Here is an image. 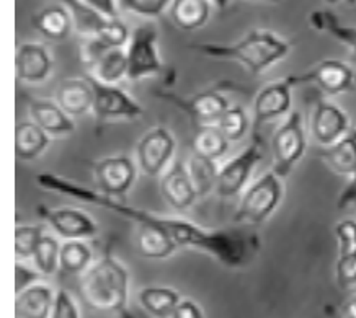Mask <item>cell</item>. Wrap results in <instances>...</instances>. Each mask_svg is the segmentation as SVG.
Here are the masks:
<instances>
[{
    "label": "cell",
    "instance_id": "cell-42",
    "mask_svg": "<svg viewBox=\"0 0 356 318\" xmlns=\"http://www.w3.org/2000/svg\"><path fill=\"white\" fill-rule=\"evenodd\" d=\"M93 10L108 18H118V0H81Z\"/></svg>",
    "mask_w": 356,
    "mask_h": 318
},
{
    "label": "cell",
    "instance_id": "cell-13",
    "mask_svg": "<svg viewBox=\"0 0 356 318\" xmlns=\"http://www.w3.org/2000/svg\"><path fill=\"white\" fill-rule=\"evenodd\" d=\"M351 129L350 118L339 105L317 98L311 116V135L321 147H329Z\"/></svg>",
    "mask_w": 356,
    "mask_h": 318
},
{
    "label": "cell",
    "instance_id": "cell-10",
    "mask_svg": "<svg viewBox=\"0 0 356 318\" xmlns=\"http://www.w3.org/2000/svg\"><path fill=\"white\" fill-rule=\"evenodd\" d=\"M156 97L168 103H173L181 111H185L198 128L218 124V121L221 119V116L229 108L227 98L221 92L216 90L196 93L191 98H181L170 92H156Z\"/></svg>",
    "mask_w": 356,
    "mask_h": 318
},
{
    "label": "cell",
    "instance_id": "cell-7",
    "mask_svg": "<svg viewBox=\"0 0 356 318\" xmlns=\"http://www.w3.org/2000/svg\"><path fill=\"white\" fill-rule=\"evenodd\" d=\"M261 146L264 144H261V137L259 131H257V133H254L252 142L238 156L231 158L219 168L216 193L221 198H236V196L245 191L252 173H254L255 167L259 165L261 157H264Z\"/></svg>",
    "mask_w": 356,
    "mask_h": 318
},
{
    "label": "cell",
    "instance_id": "cell-23",
    "mask_svg": "<svg viewBox=\"0 0 356 318\" xmlns=\"http://www.w3.org/2000/svg\"><path fill=\"white\" fill-rule=\"evenodd\" d=\"M33 26L48 40L63 41L74 30V22L67 7L51 6L33 17Z\"/></svg>",
    "mask_w": 356,
    "mask_h": 318
},
{
    "label": "cell",
    "instance_id": "cell-45",
    "mask_svg": "<svg viewBox=\"0 0 356 318\" xmlns=\"http://www.w3.org/2000/svg\"><path fill=\"white\" fill-rule=\"evenodd\" d=\"M209 2L213 3V7H216V8H219V10H221V8L227 7L229 0H209Z\"/></svg>",
    "mask_w": 356,
    "mask_h": 318
},
{
    "label": "cell",
    "instance_id": "cell-14",
    "mask_svg": "<svg viewBox=\"0 0 356 318\" xmlns=\"http://www.w3.org/2000/svg\"><path fill=\"white\" fill-rule=\"evenodd\" d=\"M38 214L65 240H83L95 237L98 226L86 210L76 208H48L38 206Z\"/></svg>",
    "mask_w": 356,
    "mask_h": 318
},
{
    "label": "cell",
    "instance_id": "cell-28",
    "mask_svg": "<svg viewBox=\"0 0 356 318\" xmlns=\"http://www.w3.org/2000/svg\"><path fill=\"white\" fill-rule=\"evenodd\" d=\"M64 7L72 15L74 28L77 33H81L82 38H90V36H97L105 23L108 22V17L102 15L100 12L93 10L81 0H60Z\"/></svg>",
    "mask_w": 356,
    "mask_h": 318
},
{
    "label": "cell",
    "instance_id": "cell-6",
    "mask_svg": "<svg viewBox=\"0 0 356 318\" xmlns=\"http://www.w3.org/2000/svg\"><path fill=\"white\" fill-rule=\"evenodd\" d=\"M128 81L138 82L161 74L162 59L159 54V31L152 23H143L131 33L126 46Z\"/></svg>",
    "mask_w": 356,
    "mask_h": 318
},
{
    "label": "cell",
    "instance_id": "cell-30",
    "mask_svg": "<svg viewBox=\"0 0 356 318\" xmlns=\"http://www.w3.org/2000/svg\"><path fill=\"white\" fill-rule=\"evenodd\" d=\"M92 250L83 240H65L60 245L59 269L64 274H83L90 268Z\"/></svg>",
    "mask_w": 356,
    "mask_h": 318
},
{
    "label": "cell",
    "instance_id": "cell-11",
    "mask_svg": "<svg viewBox=\"0 0 356 318\" xmlns=\"http://www.w3.org/2000/svg\"><path fill=\"white\" fill-rule=\"evenodd\" d=\"M298 83V76H289L268 83L257 93L254 100V133L261 124L289 113L293 105V88Z\"/></svg>",
    "mask_w": 356,
    "mask_h": 318
},
{
    "label": "cell",
    "instance_id": "cell-31",
    "mask_svg": "<svg viewBox=\"0 0 356 318\" xmlns=\"http://www.w3.org/2000/svg\"><path fill=\"white\" fill-rule=\"evenodd\" d=\"M193 152L198 156H203L211 160H218L227 152L229 140L221 133V129L214 126H203L198 128L193 137Z\"/></svg>",
    "mask_w": 356,
    "mask_h": 318
},
{
    "label": "cell",
    "instance_id": "cell-29",
    "mask_svg": "<svg viewBox=\"0 0 356 318\" xmlns=\"http://www.w3.org/2000/svg\"><path fill=\"white\" fill-rule=\"evenodd\" d=\"M103 83H118L128 77V56L124 48H111L102 56V59L92 69V74Z\"/></svg>",
    "mask_w": 356,
    "mask_h": 318
},
{
    "label": "cell",
    "instance_id": "cell-38",
    "mask_svg": "<svg viewBox=\"0 0 356 318\" xmlns=\"http://www.w3.org/2000/svg\"><path fill=\"white\" fill-rule=\"evenodd\" d=\"M337 283L340 287H351L356 284V255H339L335 265Z\"/></svg>",
    "mask_w": 356,
    "mask_h": 318
},
{
    "label": "cell",
    "instance_id": "cell-39",
    "mask_svg": "<svg viewBox=\"0 0 356 318\" xmlns=\"http://www.w3.org/2000/svg\"><path fill=\"white\" fill-rule=\"evenodd\" d=\"M49 318H81L76 301L65 289H59L56 292L53 312H51Z\"/></svg>",
    "mask_w": 356,
    "mask_h": 318
},
{
    "label": "cell",
    "instance_id": "cell-18",
    "mask_svg": "<svg viewBox=\"0 0 356 318\" xmlns=\"http://www.w3.org/2000/svg\"><path fill=\"white\" fill-rule=\"evenodd\" d=\"M56 103L70 118H81L93 110V90L86 78H69L60 83Z\"/></svg>",
    "mask_w": 356,
    "mask_h": 318
},
{
    "label": "cell",
    "instance_id": "cell-20",
    "mask_svg": "<svg viewBox=\"0 0 356 318\" xmlns=\"http://www.w3.org/2000/svg\"><path fill=\"white\" fill-rule=\"evenodd\" d=\"M28 106H30L31 121H35L49 135L69 134L76 129L72 118L58 103L49 100H30Z\"/></svg>",
    "mask_w": 356,
    "mask_h": 318
},
{
    "label": "cell",
    "instance_id": "cell-37",
    "mask_svg": "<svg viewBox=\"0 0 356 318\" xmlns=\"http://www.w3.org/2000/svg\"><path fill=\"white\" fill-rule=\"evenodd\" d=\"M111 49L106 46L100 38L97 36H90V38H83L81 43V48H79V53H81V60L82 64L88 69L95 67V64L102 59V56L106 53V51Z\"/></svg>",
    "mask_w": 356,
    "mask_h": 318
},
{
    "label": "cell",
    "instance_id": "cell-40",
    "mask_svg": "<svg viewBox=\"0 0 356 318\" xmlns=\"http://www.w3.org/2000/svg\"><path fill=\"white\" fill-rule=\"evenodd\" d=\"M41 274L38 269H33L30 266L20 263L17 261L15 265V294L25 291L26 287L33 286V284L38 283V279L41 278Z\"/></svg>",
    "mask_w": 356,
    "mask_h": 318
},
{
    "label": "cell",
    "instance_id": "cell-24",
    "mask_svg": "<svg viewBox=\"0 0 356 318\" xmlns=\"http://www.w3.org/2000/svg\"><path fill=\"white\" fill-rule=\"evenodd\" d=\"M49 146V134L35 121H22L15 128V156L30 162L38 158Z\"/></svg>",
    "mask_w": 356,
    "mask_h": 318
},
{
    "label": "cell",
    "instance_id": "cell-44",
    "mask_svg": "<svg viewBox=\"0 0 356 318\" xmlns=\"http://www.w3.org/2000/svg\"><path fill=\"white\" fill-rule=\"evenodd\" d=\"M343 318H356V297L350 299L343 307Z\"/></svg>",
    "mask_w": 356,
    "mask_h": 318
},
{
    "label": "cell",
    "instance_id": "cell-16",
    "mask_svg": "<svg viewBox=\"0 0 356 318\" xmlns=\"http://www.w3.org/2000/svg\"><path fill=\"white\" fill-rule=\"evenodd\" d=\"M161 194L165 203L177 210H185L195 204L198 194L191 183L186 163L175 162L167 168L161 178Z\"/></svg>",
    "mask_w": 356,
    "mask_h": 318
},
{
    "label": "cell",
    "instance_id": "cell-34",
    "mask_svg": "<svg viewBox=\"0 0 356 318\" xmlns=\"http://www.w3.org/2000/svg\"><path fill=\"white\" fill-rule=\"evenodd\" d=\"M216 126L226 135L229 142H238V140L245 137L247 131L250 128V121H248L247 111L237 105L229 106Z\"/></svg>",
    "mask_w": 356,
    "mask_h": 318
},
{
    "label": "cell",
    "instance_id": "cell-5",
    "mask_svg": "<svg viewBox=\"0 0 356 318\" xmlns=\"http://www.w3.org/2000/svg\"><path fill=\"white\" fill-rule=\"evenodd\" d=\"M307 149V135L304 129L302 115L293 111L286 121L275 131L271 139V153H273V170L280 178H286L301 162Z\"/></svg>",
    "mask_w": 356,
    "mask_h": 318
},
{
    "label": "cell",
    "instance_id": "cell-19",
    "mask_svg": "<svg viewBox=\"0 0 356 318\" xmlns=\"http://www.w3.org/2000/svg\"><path fill=\"white\" fill-rule=\"evenodd\" d=\"M56 292L48 284L36 283L15 294V318H49Z\"/></svg>",
    "mask_w": 356,
    "mask_h": 318
},
{
    "label": "cell",
    "instance_id": "cell-8",
    "mask_svg": "<svg viewBox=\"0 0 356 318\" xmlns=\"http://www.w3.org/2000/svg\"><path fill=\"white\" fill-rule=\"evenodd\" d=\"M93 90V115L98 123L111 119H134L144 115L140 103L129 97L123 88L115 83H103L93 76H87Z\"/></svg>",
    "mask_w": 356,
    "mask_h": 318
},
{
    "label": "cell",
    "instance_id": "cell-22",
    "mask_svg": "<svg viewBox=\"0 0 356 318\" xmlns=\"http://www.w3.org/2000/svg\"><path fill=\"white\" fill-rule=\"evenodd\" d=\"M318 156L337 175L351 176L356 170V129H350L335 144L322 149Z\"/></svg>",
    "mask_w": 356,
    "mask_h": 318
},
{
    "label": "cell",
    "instance_id": "cell-1",
    "mask_svg": "<svg viewBox=\"0 0 356 318\" xmlns=\"http://www.w3.org/2000/svg\"><path fill=\"white\" fill-rule=\"evenodd\" d=\"M36 183L51 193L105 208L138 224V250L144 258L165 260L175 253L178 246L201 250L218 261H224L231 253L232 232L229 228L206 231L185 219L156 216L149 210L123 204L118 198H111L102 191H93L54 173H41L36 176Z\"/></svg>",
    "mask_w": 356,
    "mask_h": 318
},
{
    "label": "cell",
    "instance_id": "cell-47",
    "mask_svg": "<svg viewBox=\"0 0 356 318\" xmlns=\"http://www.w3.org/2000/svg\"><path fill=\"white\" fill-rule=\"evenodd\" d=\"M261 2H270V3H278L281 0H261Z\"/></svg>",
    "mask_w": 356,
    "mask_h": 318
},
{
    "label": "cell",
    "instance_id": "cell-36",
    "mask_svg": "<svg viewBox=\"0 0 356 318\" xmlns=\"http://www.w3.org/2000/svg\"><path fill=\"white\" fill-rule=\"evenodd\" d=\"M339 255H356V221L343 219L335 226Z\"/></svg>",
    "mask_w": 356,
    "mask_h": 318
},
{
    "label": "cell",
    "instance_id": "cell-2",
    "mask_svg": "<svg viewBox=\"0 0 356 318\" xmlns=\"http://www.w3.org/2000/svg\"><path fill=\"white\" fill-rule=\"evenodd\" d=\"M190 49L211 59L237 62L243 65L252 76H260L271 65L288 58L289 51L293 49V41L284 40L283 36L276 35L266 28H255V30L248 31L237 43H201L191 44Z\"/></svg>",
    "mask_w": 356,
    "mask_h": 318
},
{
    "label": "cell",
    "instance_id": "cell-9",
    "mask_svg": "<svg viewBox=\"0 0 356 318\" xmlns=\"http://www.w3.org/2000/svg\"><path fill=\"white\" fill-rule=\"evenodd\" d=\"M177 142L173 134L167 128H154L139 139L136 146V160L138 167L151 178L165 173L168 163L175 153Z\"/></svg>",
    "mask_w": 356,
    "mask_h": 318
},
{
    "label": "cell",
    "instance_id": "cell-33",
    "mask_svg": "<svg viewBox=\"0 0 356 318\" xmlns=\"http://www.w3.org/2000/svg\"><path fill=\"white\" fill-rule=\"evenodd\" d=\"M44 237V228L33 224H18L13 235V251H15L17 261L31 260L35 255L36 246L40 245L41 238Z\"/></svg>",
    "mask_w": 356,
    "mask_h": 318
},
{
    "label": "cell",
    "instance_id": "cell-43",
    "mask_svg": "<svg viewBox=\"0 0 356 318\" xmlns=\"http://www.w3.org/2000/svg\"><path fill=\"white\" fill-rule=\"evenodd\" d=\"M351 204H356V170L351 173L348 185H346V188L340 193L339 203H337L339 209H346Z\"/></svg>",
    "mask_w": 356,
    "mask_h": 318
},
{
    "label": "cell",
    "instance_id": "cell-35",
    "mask_svg": "<svg viewBox=\"0 0 356 318\" xmlns=\"http://www.w3.org/2000/svg\"><path fill=\"white\" fill-rule=\"evenodd\" d=\"M172 0H120V6L139 17H161Z\"/></svg>",
    "mask_w": 356,
    "mask_h": 318
},
{
    "label": "cell",
    "instance_id": "cell-4",
    "mask_svg": "<svg viewBox=\"0 0 356 318\" xmlns=\"http://www.w3.org/2000/svg\"><path fill=\"white\" fill-rule=\"evenodd\" d=\"M281 180L275 171H268L245 188L234 221L241 226H260L268 221L283 199Z\"/></svg>",
    "mask_w": 356,
    "mask_h": 318
},
{
    "label": "cell",
    "instance_id": "cell-32",
    "mask_svg": "<svg viewBox=\"0 0 356 318\" xmlns=\"http://www.w3.org/2000/svg\"><path fill=\"white\" fill-rule=\"evenodd\" d=\"M59 240L53 235H46L41 238L40 245L36 246L33 255V265L43 276H53L59 269V255H60Z\"/></svg>",
    "mask_w": 356,
    "mask_h": 318
},
{
    "label": "cell",
    "instance_id": "cell-41",
    "mask_svg": "<svg viewBox=\"0 0 356 318\" xmlns=\"http://www.w3.org/2000/svg\"><path fill=\"white\" fill-rule=\"evenodd\" d=\"M172 318H204V313L196 302L190 301V299H181Z\"/></svg>",
    "mask_w": 356,
    "mask_h": 318
},
{
    "label": "cell",
    "instance_id": "cell-17",
    "mask_svg": "<svg viewBox=\"0 0 356 318\" xmlns=\"http://www.w3.org/2000/svg\"><path fill=\"white\" fill-rule=\"evenodd\" d=\"M53 70L49 51L40 43H23L15 54V74L20 82L41 83Z\"/></svg>",
    "mask_w": 356,
    "mask_h": 318
},
{
    "label": "cell",
    "instance_id": "cell-46",
    "mask_svg": "<svg viewBox=\"0 0 356 318\" xmlns=\"http://www.w3.org/2000/svg\"><path fill=\"white\" fill-rule=\"evenodd\" d=\"M327 3H341V2H346V3H355L356 0H325Z\"/></svg>",
    "mask_w": 356,
    "mask_h": 318
},
{
    "label": "cell",
    "instance_id": "cell-26",
    "mask_svg": "<svg viewBox=\"0 0 356 318\" xmlns=\"http://www.w3.org/2000/svg\"><path fill=\"white\" fill-rule=\"evenodd\" d=\"M139 303L152 318H172L173 312L181 301L175 289L165 286H151L140 289Z\"/></svg>",
    "mask_w": 356,
    "mask_h": 318
},
{
    "label": "cell",
    "instance_id": "cell-15",
    "mask_svg": "<svg viewBox=\"0 0 356 318\" xmlns=\"http://www.w3.org/2000/svg\"><path fill=\"white\" fill-rule=\"evenodd\" d=\"M299 83L316 82L327 95H340L353 88L355 72L348 64L339 59H325L314 65L306 74L298 76Z\"/></svg>",
    "mask_w": 356,
    "mask_h": 318
},
{
    "label": "cell",
    "instance_id": "cell-25",
    "mask_svg": "<svg viewBox=\"0 0 356 318\" xmlns=\"http://www.w3.org/2000/svg\"><path fill=\"white\" fill-rule=\"evenodd\" d=\"M309 20H311V25L316 28V30L329 33L332 38L340 41V43L348 49L350 62L356 65V26L343 25V23L329 10L312 12Z\"/></svg>",
    "mask_w": 356,
    "mask_h": 318
},
{
    "label": "cell",
    "instance_id": "cell-21",
    "mask_svg": "<svg viewBox=\"0 0 356 318\" xmlns=\"http://www.w3.org/2000/svg\"><path fill=\"white\" fill-rule=\"evenodd\" d=\"M211 8L213 3L209 0H172L168 17L180 30L193 31L208 23Z\"/></svg>",
    "mask_w": 356,
    "mask_h": 318
},
{
    "label": "cell",
    "instance_id": "cell-3",
    "mask_svg": "<svg viewBox=\"0 0 356 318\" xmlns=\"http://www.w3.org/2000/svg\"><path fill=\"white\" fill-rule=\"evenodd\" d=\"M81 296L92 310L123 313L129 297V273L113 255H103L81 274Z\"/></svg>",
    "mask_w": 356,
    "mask_h": 318
},
{
    "label": "cell",
    "instance_id": "cell-27",
    "mask_svg": "<svg viewBox=\"0 0 356 318\" xmlns=\"http://www.w3.org/2000/svg\"><path fill=\"white\" fill-rule=\"evenodd\" d=\"M186 168H188V175L198 198H203V196L209 194L213 190H216L219 176L216 160H211V158H206L193 152V156L190 157L188 163H186Z\"/></svg>",
    "mask_w": 356,
    "mask_h": 318
},
{
    "label": "cell",
    "instance_id": "cell-12",
    "mask_svg": "<svg viewBox=\"0 0 356 318\" xmlns=\"http://www.w3.org/2000/svg\"><path fill=\"white\" fill-rule=\"evenodd\" d=\"M138 165L128 156H111L95 163V178L103 194L121 198L133 188Z\"/></svg>",
    "mask_w": 356,
    "mask_h": 318
}]
</instances>
